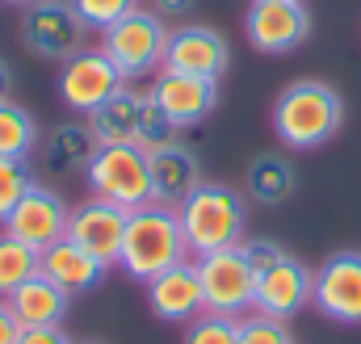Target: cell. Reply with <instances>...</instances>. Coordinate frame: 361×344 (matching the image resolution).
Segmentation results:
<instances>
[{"label": "cell", "instance_id": "19", "mask_svg": "<svg viewBox=\"0 0 361 344\" xmlns=\"http://www.w3.org/2000/svg\"><path fill=\"white\" fill-rule=\"evenodd\" d=\"M147 164H152V197L164 202V206H180L197 185H202V164L197 156L185 147V143H164L156 152H147Z\"/></svg>", "mask_w": 361, "mask_h": 344}, {"label": "cell", "instance_id": "25", "mask_svg": "<svg viewBox=\"0 0 361 344\" xmlns=\"http://www.w3.org/2000/svg\"><path fill=\"white\" fill-rule=\"evenodd\" d=\"M240 340V319L202 311L197 319L185 324V344H235Z\"/></svg>", "mask_w": 361, "mask_h": 344}, {"label": "cell", "instance_id": "8", "mask_svg": "<svg viewBox=\"0 0 361 344\" xmlns=\"http://www.w3.org/2000/svg\"><path fill=\"white\" fill-rule=\"evenodd\" d=\"M193 264H197V277H202L206 311L244 319V311L252 307V294H257V269H252V260L244 252V244L193 257Z\"/></svg>", "mask_w": 361, "mask_h": 344}, {"label": "cell", "instance_id": "17", "mask_svg": "<svg viewBox=\"0 0 361 344\" xmlns=\"http://www.w3.org/2000/svg\"><path fill=\"white\" fill-rule=\"evenodd\" d=\"M147 290V307L156 319L164 324H189L206 311V298H202V277H197V264L193 260H180L173 269L156 273L152 281H143Z\"/></svg>", "mask_w": 361, "mask_h": 344}, {"label": "cell", "instance_id": "23", "mask_svg": "<svg viewBox=\"0 0 361 344\" xmlns=\"http://www.w3.org/2000/svg\"><path fill=\"white\" fill-rule=\"evenodd\" d=\"M38 152V122L25 105L0 101V160H30Z\"/></svg>", "mask_w": 361, "mask_h": 344}, {"label": "cell", "instance_id": "22", "mask_svg": "<svg viewBox=\"0 0 361 344\" xmlns=\"http://www.w3.org/2000/svg\"><path fill=\"white\" fill-rule=\"evenodd\" d=\"M294 185H298V176H294L286 156H257L248 164V197L252 202L277 206V202H286L294 193Z\"/></svg>", "mask_w": 361, "mask_h": 344}, {"label": "cell", "instance_id": "31", "mask_svg": "<svg viewBox=\"0 0 361 344\" xmlns=\"http://www.w3.org/2000/svg\"><path fill=\"white\" fill-rule=\"evenodd\" d=\"M21 324H17V315H13V307H8V298H0V344H17L21 340Z\"/></svg>", "mask_w": 361, "mask_h": 344}, {"label": "cell", "instance_id": "32", "mask_svg": "<svg viewBox=\"0 0 361 344\" xmlns=\"http://www.w3.org/2000/svg\"><path fill=\"white\" fill-rule=\"evenodd\" d=\"M197 0H152V8L160 13V17H180V13H189Z\"/></svg>", "mask_w": 361, "mask_h": 344}, {"label": "cell", "instance_id": "28", "mask_svg": "<svg viewBox=\"0 0 361 344\" xmlns=\"http://www.w3.org/2000/svg\"><path fill=\"white\" fill-rule=\"evenodd\" d=\"M72 8L80 13V21L89 25V30H109L118 17H126L130 8H139V0H72Z\"/></svg>", "mask_w": 361, "mask_h": 344}, {"label": "cell", "instance_id": "24", "mask_svg": "<svg viewBox=\"0 0 361 344\" xmlns=\"http://www.w3.org/2000/svg\"><path fill=\"white\" fill-rule=\"evenodd\" d=\"M38 273V252L13 235L0 231V298H8L21 281H30Z\"/></svg>", "mask_w": 361, "mask_h": 344}, {"label": "cell", "instance_id": "4", "mask_svg": "<svg viewBox=\"0 0 361 344\" xmlns=\"http://www.w3.org/2000/svg\"><path fill=\"white\" fill-rule=\"evenodd\" d=\"M89 126L101 147L109 143H135L143 152H156L164 143L177 139V126L164 118V109L152 101V92H135V88H118L105 105H97L89 113Z\"/></svg>", "mask_w": 361, "mask_h": 344}, {"label": "cell", "instance_id": "20", "mask_svg": "<svg viewBox=\"0 0 361 344\" xmlns=\"http://www.w3.org/2000/svg\"><path fill=\"white\" fill-rule=\"evenodd\" d=\"M8 307H13V315H17L21 328H63L72 294L59 290L47 273H34L30 281H21L8 294Z\"/></svg>", "mask_w": 361, "mask_h": 344}, {"label": "cell", "instance_id": "5", "mask_svg": "<svg viewBox=\"0 0 361 344\" xmlns=\"http://www.w3.org/2000/svg\"><path fill=\"white\" fill-rule=\"evenodd\" d=\"M169 25L156 8H130L126 17H118L109 30H101V51L114 59V68L126 80H139L156 68H164V51H169Z\"/></svg>", "mask_w": 361, "mask_h": 344}, {"label": "cell", "instance_id": "2", "mask_svg": "<svg viewBox=\"0 0 361 344\" xmlns=\"http://www.w3.org/2000/svg\"><path fill=\"white\" fill-rule=\"evenodd\" d=\"M345 122L341 92L324 80H294L273 101V135L294 152L324 147Z\"/></svg>", "mask_w": 361, "mask_h": 344}, {"label": "cell", "instance_id": "33", "mask_svg": "<svg viewBox=\"0 0 361 344\" xmlns=\"http://www.w3.org/2000/svg\"><path fill=\"white\" fill-rule=\"evenodd\" d=\"M0 101H13V68L0 59Z\"/></svg>", "mask_w": 361, "mask_h": 344}, {"label": "cell", "instance_id": "9", "mask_svg": "<svg viewBox=\"0 0 361 344\" xmlns=\"http://www.w3.org/2000/svg\"><path fill=\"white\" fill-rule=\"evenodd\" d=\"M122 85H126V76L114 68V59L101 51V42L76 51V55L63 59V68H59V101H63L68 109L85 113V118H89L97 105H105Z\"/></svg>", "mask_w": 361, "mask_h": 344}, {"label": "cell", "instance_id": "11", "mask_svg": "<svg viewBox=\"0 0 361 344\" xmlns=\"http://www.w3.org/2000/svg\"><path fill=\"white\" fill-rule=\"evenodd\" d=\"M68 214H72V206H68L55 189H47V185L34 180V185L25 189V197L13 206V214L0 223V231L13 235V240H21V244H30L34 252H42V248H51L55 240L68 235Z\"/></svg>", "mask_w": 361, "mask_h": 344}, {"label": "cell", "instance_id": "7", "mask_svg": "<svg viewBox=\"0 0 361 344\" xmlns=\"http://www.w3.org/2000/svg\"><path fill=\"white\" fill-rule=\"evenodd\" d=\"M89 34L92 30L80 21V13L72 8V0H34V4H25L21 47L34 59L63 63V59H72L76 51L89 47Z\"/></svg>", "mask_w": 361, "mask_h": 344}, {"label": "cell", "instance_id": "6", "mask_svg": "<svg viewBox=\"0 0 361 344\" xmlns=\"http://www.w3.org/2000/svg\"><path fill=\"white\" fill-rule=\"evenodd\" d=\"M85 180H89L92 197L114 202V206H122L126 214L139 210V206H147V202H156V197H152V164H147V152L135 147V143L97 147Z\"/></svg>", "mask_w": 361, "mask_h": 344}, {"label": "cell", "instance_id": "3", "mask_svg": "<svg viewBox=\"0 0 361 344\" xmlns=\"http://www.w3.org/2000/svg\"><path fill=\"white\" fill-rule=\"evenodd\" d=\"M180 260H189V244H185V231H180L177 206L147 202V206L130 210L126 235H122V257H118L126 277L152 281L156 273L173 269Z\"/></svg>", "mask_w": 361, "mask_h": 344}, {"label": "cell", "instance_id": "13", "mask_svg": "<svg viewBox=\"0 0 361 344\" xmlns=\"http://www.w3.org/2000/svg\"><path fill=\"white\" fill-rule=\"evenodd\" d=\"M311 290H315V273H311L298 257L281 252L273 264H265V269L257 273L252 311L273 315V319H290V315H298V311L311 302Z\"/></svg>", "mask_w": 361, "mask_h": 344}, {"label": "cell", "instance_id": "15", "mask_svg": "<svg viewBox=\"0 0 361 344\" xmlns=\"http://www.w3.org/2000/svg\"><path fill=\"white\" fill-rule=\"evenodd\" d=\"M231 63V47L219 30L210 25H180L169 34V51H164V68L169 72H189V76H206L219 80Z\"/></svg>", "mask_w": 361, "mask_h": 344}, {"label": "cell", "instance_id": "16", "mask_svg": "<svg viewBox=\"0 0 361 344\" xmlns=\"http://www.w3.org/2000/svg\"><path fill=\"white\" fill-rule=\"evenodd\" d=\"M126 210L114 206V202H80L72 214H68V240H76L80 248H89L97 260H105L109 269L122 257V235H126Z\"/></svg>", "mask_w": 361, "mask_h": 344}, {"label": "cell", "instance_id": "10", "mask_svg": "<svg viewBox=\"0 0 361 344\" xmlns=\"http://www.w3.org/2000/svg\"><path fill=\"white\" fill-rule=\"evenodd\" d=\"M244 34L261 55H290L311 34V13L302 0H252Z\"/></svg>", "mask_w": 361, "mask_h": 344}, {"label": "cell", "instance_id": "1", "mask_svg": "<svg viewBox=\"0 0 361 344\" xmlns=\"http://www.w3.org/2000/svg\"><path fill=\"white\" fill-rule=\"evenodd\" d=\"M177 219H180V231H185V244H189V257H206V252L244 244L248 202L231 185L202 180L177 206Z\"/></svg>", "mask_w": 361, "mask_h": 344}, {"label": "cell", "instance_id": "12", "mask_svg": "<svg viewBox=\"0 0 361 344\" xmlns=\"http://www.w3.org/2000/svg\"><path fill=\"white\" fill-rule=\"evenodd\" d=\"M311 302L332 324H361V252H332L315 269Z\"/></svg>", "mask_w": 361, "mask_h": 344}, {"label": "cell", "instance_id": "14", "mask_svg": "<svg viewBox=\"0 0 361 344\" xmlns=\"http://www.w3.org/2000/svg\"><path fill=\"white\" fill-rule=\"evenodd\" d=\"M152 101L164 109V118L173 126H197L214 113L219 105V80H206V76H189V72H160L152 80Z\"/></svg>", "mask_w": 361, "mask_h": 344}, {"label": "cell", "instance_id": "21", "mask_svg": "<svg viewBox=\"0 0 361 344\" xmlns=\"http://www.w3.org/2000/svg\"><path fill=\"white\" fill-rule=\"evenodd\" d=\"M97 147H101V143H97V135H92L89 122H59V126L38 143L42 168L59 172V176H68V172H89Z\"/></svg>", "mask_w": 361, "mask_h": 344}, {"label": "cell", "instance_id": "34", "mask_svg": "<svg viewBox=\"0 0 361 344\" xmlns=\"http://www.w3.org/2000/svg\"><path fill=\"white\" fill-rule=\"evenodd\" d=\"M4 4H34V0H4Z\"/></svg>", "mask_w": 361, "mask_h": 344}, {"label": "cell", "instance_id": "30", "mask_svg": "<svg viewBox=\"0 0 361 344\" xmlns=\"http://www.w3.org/2000/svg\"><path fill=\"white\" fill-rule=\"evenodd\" d=\"M17 344H76L63 328H25Z\"/></svg>", "mask_w": 361, "mask_h": 344}, {"label": "cell", "instance_id": "29", "mask_svg": "<svg viewBox=\"0 0 361 344\" xmlns=\"http://www.w3.org/2000/svg\"><path fill=\"white\" fill-rule=\"evenodd\" d=\"M244 252H248V260H252V269L261 273V269L273 264L286 248H281V244H273V240H244Z\"/></svg>", "mask_w": 361, "mask_h": 344}, {"label": "cell", "instance_id": "18", "mask_svg": "<svg viewBox=\"0 0 361 344\" xmlns=\"http://www.w3.org/2000/svg\"><path fill=\"white\" fill-rule=\"evenodd\" d=\"M105 260H97L89 248H80L76 240H55L51 248L38 252V273H47L59 290H68L72 298L76 294H92L101 281H105Z\"/></svg>", "mask_w": 361, "mask_h": 344}, {"label": "cell", "instance_id": "27", "mask_svg": "<svg viewBox=\"0 0 361 344\" xmlns=\"http://www.w3.org/2000/svg\"><path fill=\"white\" fill-rule=\"evenodd\" d=\"M235 344H294V336H290L286 319H273V315L252 311V315L240 319V340Z\"/></svg>", "mask_w": 361, "mask_h": 344}, {"label": "cell", "instance_id": "26", "mask_svg": "<svg viewBox=\"0 0 361 344\" xmlns=\"http://www.w3.org/2000/svg\"><path fill=\"white\" fill-rule=\"evenodd\" d=\"M30 185H34L30 160H0V223L13 214V206L25 197Z\"/></svg>", "mask_w": 361, "mask_h": 344}]
</instances>
